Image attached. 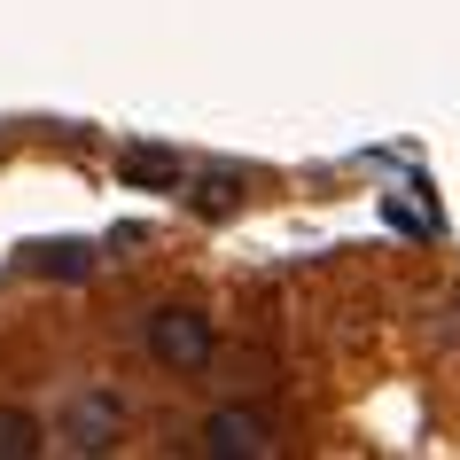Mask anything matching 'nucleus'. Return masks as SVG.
<instances>
[{"instance_id": "0eeeda50", "label": "nucleus", "mask_w": 460, "mask_h": 460, "mask_svg": "<svg viewBox=\"0 0 460 460\" xmlns=\"http://www.w3.org/2000/svg\"><path fill=\"white\" fill-rule=\"evenodd\" d=\"M234 203H243V180H234V172H203V180H195V211L203 218H226Z\"/></svg>"}, {"instance_id": "f03ea898", "label": "nucleus", "mask_w": 460, "mask_h": 460, "mask_svg": "<svg viewBox=\"0 0 460 460\" xmlns=\"http://www.w3.org/2000/svg\"><path fill=\"white\" fill-rule=\"evenodd\" d=\"M55 437H63V453H110L125 437V398L118 390H78V398H63Z\"/></svg>"}, {"instance_id": "423d86ee", "label": "nucleus", "mask_w": 460, "mask_h": 460, "mask_svg": "<svg viewBox=\"0 0 460 460\" xmlns=\"http://www.w3.org/2000/svg\"><path fill=\"white\" fill-rule=\"evenodd\" d=\"M31 266L55 273V281H86V273H94V250H86V243H48Z\"/></svg>"}, {"instance_id": "20e7f679", "label": "nucleus", "mask_w": 460, "mask_h": 460, "mask_svg": "<svg viewBox=\"0 0 460 460\" xmlns=\"http://www.w3.org/2000/svg\"><path fill=\"white\" fill-rule=\"evenodd\" d=\"M118 180H125V188H156V195H164V188H180L188 172H180V156H172V148H156V141H133V148L118 156Z\"/></svg>"}, {"instance_id": "7ed1b4c3", "label": "nucleus", "mask_w": 460, "mask_h": 460, "mask_svg": "<svg viewBox=\"0 0 460 460\" xmlns=\"http://www.w3.org/2000/svg\"><path fill=\"white\" fill-rule=\"evenodd\" d=\"M203 453H211V460H258V453H273L266 413H250V406H218L211 421H203Z\"/></svg>"}, {"instance_id": "39448f33", "label": "nucleus", "mask_w": 460, "mask_h": 460, "mask_svg": "<svg viewBox=\"0 0 460 460\" xmlns=\"http://www.w3.org/2000/svg\"><path fill=\"white\" fill-rule=\"evenodd\" d=\"M48 453V421L24 406H0V460H40Z\"/></svg>"}, {"instance_id": "f257e3e1", "label": "nucleus", "mask_w": 460, "mask_h": 460, "mask_svg": "<svg viewBox=\"0 0 460 460\" xmlns=\"http://www.w3.org/2000/svg\"><path fill=\"white\" fill-rule=\"evenodd\" d=\"M141 336H148V359L172 367V375H195V367H211V351H218L211 313H195V305H156V313L141 320Z\"/></svg>"}]
</instances>
